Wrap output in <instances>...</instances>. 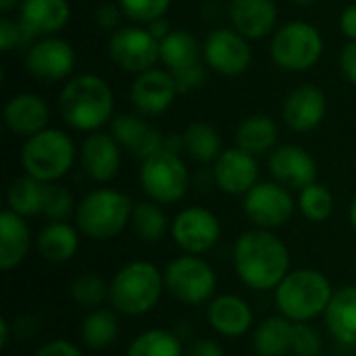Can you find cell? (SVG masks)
I'll use <instances>...</instances> for the list:
<instances>
[{
	"label": "cell",
	"instance_id": "obj_20",
	"mask_svg": "<svg viewBox=\"0 0 356 356\" xmlns=\"http://www.w3.org/2000/svg\"><path fill=\"white\" fill-rule=\"evenodd\" d=\"M284 121L292 131L309 134L317 129L327 115L325 92L313 83H302L294 88L284 102Z\"/></svg>",
	"mask_w": 356,
	"mask_h": 356
},
{
	"label": "cell",
	"instance_id": "obj_37",
	"mask_svg": "<svg viewBox=\"0 0 356 356\" xmlns=\"http://www.w3.org/2000/svg\"><path fill=\"white\" fill-rule=\"evenodd\" d=\"M108 288H111V284H106L100 275L83 273L73 280L71 298L75 305H79L88 311H94V309H100L104 300H108Z\"/></svg>",
	"mask_w": 356,
	"mask_h": 356
},
{
	"label": "cell",
	"instance_id": "obj_25",
	"mask_svg": "<svg viewBox=\"0 0 356 356\" xmlns=\"http://www.w3.org/2000/svg\"><path fill=\"white\" fill-rule=\"evenodd\" d=\"M31 250V229L25 217L4 209L0 215V269H17Z\"/></svg>",
	"mask_w": 356,
	"mask_h": 356
},
{
	"label": "cell",
	"instance_id": "obj_3",
	"mask_svg": "<svg viewBox=\"0 0 356 356\" xmlns=\"http://www.w3.org/2000/svg\"><path fill=\"white\" fill-rule=\"evenodd\" d=\"M334 292L327 275L309 267L290 271L273 290L280 315L292 323H311L313 319L323 317Z\"/></svg>",
	"mask_w": 356,
	"mask_h": 356
},
{
	"label": "cell",
	"instance_id": "obj_34",
	"mask_svg": "<svg viewBox=\"0 0 356 356\" xmlns=\"http://www.w3.org/2000/svg\"><path fill=\"white\" fill-rule=\"evenodd\" d=\"M131 227L142 242H150V244L163 240L165 234L171 232V223L167 219V213L163 211L161 204H156L152 200H144V202H138L134 207Z\"/></svg>",
	"mask_w": 356,
	"mask_h": 356
},
{
	"label": "cell",
	"instance_id": "obj_26",
	"mask_svg": "<svg viewBox=\"0 0 356 356\" xmlns=\"http://www.w3.org/2000/svg\"><path fill=\"white\" fill-rule=\"evenodd\" d=\"M35 250L44 261L63 265L79 250V229L67 221H50L40 229L35 238Z\"/></svg>",
	"mask_w": 356,
	"mask_h": 356
},
{
	"label": "cell",
	"instance_id": "obj_44",
	"mask_svg": "<svg viewBox=\"0 0 356 356\" xmlns=\"http://www.w3.org/2000/svg\"><path fill=\"white\" fill-rule=\"evenodd\" d=\"M33 356H83L81 348L69 340H50L44 346H40Z\"/></svg>",
	"mask_w": 356,
	"mask_h": 356
},
{
	"label": "cell",
	"instance_id": "obj_1",
	"mask_svg": "<svg viewBox=\"0 0 356 356\" xmlns=\"http://www.w3.org/2000/svg\"><path fill=\"white\" fill-rule=\"evenodd\" d=\"M234 269L246 288L275 290L290 273V250L275 232L252 227L234 244Z\"/></svg>",
	"mask_w": 356,
	"mask_h": 356
},
{
	"label": "cell",
	"instance_id": "obj_49",
	"mask_svg": "<svg viewBox=\"0 0 356 356\" xmlns=\"http://www.w3.org/2000/svg\"><path fill=\"white\" fill-rule=\"evenodd\" d=\"M10 321L8 319H2L0 321V348L4 350L6 346H8V342H10Z\"/></svg>",
	"mask_w": 356,
	"mask_h": 356
},
{
	"label": "cell",
	"instance_id": "obj_5",
	"mask_svg": "<svg viewBox=\"0 0 356 356\" xmlns=\"http://www.w3.org/2000/svg\"><path fill=\"white\" fill-rule=\"evenodd\" d=\"M134 202L115 188H96L88 192L75 209V227L90 240L108 242L131 225Z\"/></svg>",
	"mask_w": 356,
	"mask_h": 356
},
{
	"label": "cell",
	"instance_id": "obj_50",
	"mask_svg": "<svg viewBox=\"0 0 356 356\" xmlns=\"http://www.w3.org/2000/svg\"><path fill=\"white\" fill-rule=\"evenodd\" d=\"M21 2H23V0H0V10H2V15H8L10 10L19 8Z\"/></svg>",
	"mask_w": 356,
	"mask_h": 356
},
{
	"label": "cell",
	"instance_id": "obj_14",
	"mask_svg": "<svg viewBox=\"0 0 356 356\" xmlns=\"http://www.w3.org/2000/svg\"><path fill=\"white\" fill-rule=\"evenodd\" d=\"M75 67V50L73 46L58 38H40L25 50V69L31 77L56 83L67 79Z\"/></svg>",
	"mask_w": 356,
	"mask_h": 356
},
{
	"label": "cell",
	"instance_id": "obj_36",
	"mask_svg": "<svg viewBox=\"0 0 356 356\" xmlns=\"http://www.w3.org/2000/svg\"><path fill=\"white\" fill-rule=\"evenodd\" d=\"M296 204H298L305 219H309L313 223H323L334 215L336 200H334V194L327 186L315 181V184L307 186L305 190H300Z\"/></svg>",
	"mask_w": 356,
	"mask_h": 356
},
{
	"label": "cell",
	"instance_id": "obj_46",
	"mask_svg": "<svg viewBox=\"0 0 356 356\" xmlns=\"http://www.w3.org/2000/svg\"><path fill=\"white\" fill-rule=\"evenodd\" d=\"M340 69L346 75V79L353 86H356V40L348 42L342 48V52H340Z\"/></svg>",
	"mask_w": 356,
	"mask_h": 356
},
{
	"label": "cell",
	"instance_id": "obj_51",
	"mask_svg": "<svg viewBox=\"0 0 356 356\" xmlns=\"http://www.w3.org/2000/svg\"><path fill=\"white\" fill-rule=\"evenodd\" d=\"M348 219H350V225H353V229L356 232V196H355V200L350 202V209H348Z\"/></svg>",
	"mask_w": 356,
	"mask_h": 356
},
{
	"label": "cell",
	"instance_id": "obj_47",
	"mask_svg": "<svg viewBox=\"0 0 356 356\" xmlns=\"http://www.w3.org/2000/svg\"><path fill=\"white\" fill-rule=\"evenodd\" d=\"M340 29L342 33L348 38V42H355L356 40V2L348 4L342 15H340Z\"/></svg>",
	"mask_w": 356,
	"mask_h": 356
},
{
	"label": "cell",
	"instance_id": "obj_21",
	"mask_svg": "<svg viewBox=\"0 0 356 356\" xmlns=\"http://www.w3.org/2000/svg\"><path fill=\"white\" fill-rule=\"evenodd\" d=\"M2 119L10 134L27 140V138L48 129L50 108L42 96H38L33 92H21V94H15L4 104Z\"/></svg>",
	"mask_w": 356,
	"mask_h": 356
},
{
	"label": "cell",
	"instance_id": "obj_10",
	"mask_svg": "<svg viewBox=\"0 0 356 356\" xmlns=\"http://www.w3.org/2000/svg\"><path fill=\"white\" fill-rule=\"evenodd\" d=\"M242 209L246 219L252 227L275 232L284 227L294 211L296 200L292 198L290 190L277 181H259L242 200Z\"/></svg>",
	"mask_w": 356,
	"mask_h": 356
},
{
	"label": "cell",
	"instance_id": "obj_38",
	"mask_svg": "<svg viewBox=\"0 0 356 356\" xmlns=\"http://www.w3.org/2000/svg\"><path fill=\"white\" fill-rule=\"evenodd\" d=\"M77 204L67 186L60 181L44 184V200H42V215L48 221H67L69 215H75Z\"/></svg>",
	"mask_w": 356,
	"mask_h": 356
},
{
	"label": "cell",
	"instance_id": "obj_4",
	"mask_svg": "<svg viewBox=\"0 0 356 356\" xmlns=\"http://www.w3.org/2000/svg\"><path fill=\"white\" fill-rule=\"evenodd\" d=\"M108 284L113 311L125 317H142L159 305L165 290V275L150 261H131Z\"/></svg>",
	"mask_w": 356,
	"mask_h": 356
},
{
	"label": "cell",
	"instance_id": "obj_22",
	"mask_svg": "<svg viewBox=\"0 0 356 356\" xmlns=\"http://www.w3.org/2000/svg\"><path fill=\"white\" fill-rule=\"evenodd\" d=\"M207 321L211 330L223 338H242L250 332L254 313L244 298L236 294H221L209 302Z\"/></svg>",
	"mask_w": 356,
	"mask_h": 356
},
{
	"label": "cell",
	"instance_id": "obj_39",
	"mask_svg": "<svg viewBox=\"0 0 356 356\" xmlns=\"http://www.w3.org/2000/svg\"><path fill=\"white\" fill-rule=\"evenodd\" d=\"M117 4L121 6L125 17L148 25V23L165 17V13L171 6V0H117Z\"/></svg>",
	"mask_w": 356,
	"mask_h": 356
},
{
	"label": "cell",
	"instance_id": "obj_45",
	"mask_svg": "<svg viewBox=\"0 0 356 356\" xmlns=\"http://www.w3.org/2000/svg\"><path fill=\"white\" fill-rule=\"evenodd\" d=\"M186 356H225V350L217 340L202 338V340H196L190 344V348L186 350Z\"/></svg>",
	"mask_w": 356,
	"mask_h": 356
},
{
	"label": "cell",
	"instance_id": "obj_41",
	"mask_svg": "<svg viewBox=\"0 0 356 356\" xmlns=\"http://www.w3.org/2000/svg\"><path fill=\"white\" fill-rule=\"evenodd\" d=\"M323 348V340L319 332L311 323H294L292 332V355L294 356H319Z\"/></svg>",
	"mask_w": 356,
	"mask_h": 356
},
{
	"label": "cell",
	"instance_id": "obj_8",
	"mask_svg": "<svg viewBox=\"0 0 356 356\" xmlns=\"http://www.w3.org/2000/svg\"><path fill=\"white\" fill-rule=\"evenodd\" d=\"M140 186L148 200L165 207L184 200L190 188V173L184 159L175 152L161 150L140 165Z\"/></svg>",
	"mask_w": 356,
	"mask_h": 356
},
{
	"label": "cell",
	"instance_id": "obj_19",
	"mask_svg": "<svg viewBox=\"0 0 356 356\" xmlns=\"http://www.w3.org/2000/svg\"><path fill=\"white\" fill-rule=\"evenodd\" d=\"M79 163L83 173L96 184H108L121 169V146L106 131L88 134L79 150Z\"/></svg>",
	"mask_w": 356,
	"mask_h": 356
},
{
	"label": "cell",
	"instance_id": "obj_6",
	"mask_svg": "<svg viewBox=\"0 0 356 356\" xmlns=\"http://www.w3.org/2000/svg\"><path fill=\"white\" fill-rule=\"evenodd\" d=\"M75 163V144L63 131L48 127L25 140L21 148L23 171L42 184L60 181Z\"/></svg>",
	"mask_w": 356,
	"mask_h": 356
},
{
	"label": "cell",
	"instance_id": "obj_31",
	"mask_svg": "<svg viewBox=\"0 0 356 356\" xmlns=\"http://www.w3.org/2000/svg\"><path fill=\"white\" fill-rule=\"evenodd\" d=\"M117 336H119V319L115 311L102 307L94 309L79 323V340L90 350L108 348L117 340Z\"/></svg>",
	"mask_w": 356,
	"mask_h": 356
},
{
	"label": "cell",
	"instance_id": "obj_32",
	"mask_svg": "<svg viewBox=\"0 0 356 356\" xmlns=\"http://www.w3.org/2000/svg\"><path fill=\"white\" fill-rule=\"evenodd\" d=\"M184 150L202 165H211L215 163L221 152H223V144H221V136L219 131L204 121H194L186 127L184 131Z\"/></svg>",
	"mask_w": 356,
	"mask_h": 356
},
{
	"label": "cell",
	"instance_id": "obj_30",
	"mask_svg": "<svg viewBox=\"0 0 356 356\" xmlns=\"http://www.w3.org/2000/svg\"><path fill=\"white\" fill-rule=\"evenodd\" d=\"M292 332L294 323L282 315L267 317L265 321H261L252 338L257 356L292 355Z\"/></svg>",
	"mask_w": 356,
	"mask_h": 356
},
{
	"label": "cell",
	"instance_id": "obj_23",
	"mask_svg": "<svg viewBox=\"0 0 356 356\" xmlns=\"http://www.w3.org/2000/svg\"><path fill=\"white\" fill-rule=\"evenodd\" d=\"M71 19L69 0H23L19 21L33 38H50L67 27Z\"/></svg>",
	"mask_w": 356,
	"mask_h": 356
},
{
	"label": "cell",
	"instance_id": "obj_9",
	"mask_svg": "<svg viewBox=\"0 0 356 356\" xmlns=\"http://www.w3.org/2000/svg\"><path fill=\"white\" fill-rule=\"evenodd\" d=\"M169 294L190 307L211 302L217 290L215 269L198 254L175 257L163 271Z\"/></svg>",
	"mask_w": 356,
	"mask_h": 356
},
{
	"label": "cell",
	"instance_id": "obj_48",
	"mask_svg": "<svg viewBox=\"0 0 356 356\" xmlns=\"http://www.w3.org/2000/svg\"><path fill=\"white\" fill-rule=\"evenodd\" d=\"M146 29H148V31H150L159 42H161V40H165V38L173 31V29H171V23H169L165 17H161V19H156V21L148 23V27H146Z\"/></svg>",
	"mask_w": 356,
	"mask_h": 356
},
{
	"label": "cell",
	"instance_id": "obj_17",
	"mask_svg": "<svg viewBox=\"0 0 356 356\" xmlns=\"http://www.w3.org/2000/svg\"><path fill=\"white\" fill-rule=\"evenodd\" d=\"M111 134L119 142V146L138 161L150 159L165 146V136L154 125H150V121H146V117L140 113L115 115L111 121Z\"/></svg>",
	"mask_w": 356,
	"mask_h": 356
},
{
	"label": "cell",
	"instance_id": "obj_33",
	"mask_svg": "<svg viewBox=\"0 0 356 356\" xmlns=\"http://www.w3.org/2000/svg\"><path fill=\"white\" fill-rule=\"evenodd\" d=\"M42 200H44V184L31 175H21L13 179L6 192L8 211L21 217H35L42 215Z\"/></svg>",
	"mask_w": 356,
	"mask_h": 356
},
{
	"label": "cell",
	"instance_id": "obj_13",
	"mask_svg": "<svg viewBox=\"0 0 356 356\" xmlns=\"http://www.w3.org/2000/svg\"><path fill=\"white\" fill-rule=\"evenodd\" d=\"M204 63L225 77H238L248 71L252 63V50L248 38L236 29H215L202 44Z\"/></svg>",
	"mask_w": 356,
	"mask_h": 356
},
{
	"label": "cell",
	"instance_id": "obj_2",
	"mask_svg": "<svg viewBox=\"0 0 356 356\" xmlns=\"http://www.w3.org/2000/svg\"><path fill=\"white\" fill-rule=\"evenodd\" d=\"M63 121L77 131H100L115 117V96L111 86L94 73L69 79L58 94Z\"/></svg>",
	"mask_w": 356,
	"mask_h": 356
},
{
	"label": "cell",
	"instance_id": "obj_7",
	"mask_svg": "<svg viewBox=\"0 0 356 356\" xmlns=\"http://www.w3.org/2000/svg\"><path fill=\"white\" fill-rule=\"evenodd\" d=\"M271 60L290 73L313 69L323 54L321 31L309 21H290L282 25L271 40Z\"/></svg>",
	"mask_w": 356,
	"mask_h": 356
},
{
	"label": "cell",
	"instance_id": "obj_29",
	"mask_svg": "<svg viewBox=\"0 0 356 356\" xmlns=\"http://www.w3.org/2000/svg\"><path fill=\"white\" fill-rule=\"evenodd\" d=\"M280 129L267 115H252L244 119L236 131V146L250 152L252 156L273 152L277 148Z\"/></svg>",
	"mask_w": 356,
	"mask_h": 356
},
{
	"label": "cell",
	"instance_id": "obj_42",
	"mask_svg": "<svg viewBox=\"0 0 356 356\" xmlns=\"http://www.w3.org/2000/svg\"><path fill=\"white\" fill-rule=\"evenodd\" d=\"M171 73V71H169ZM175 83H177V90L179 94H186L190 90H196L198 86H202L204 77H207V71H204V65L198 63V65H192V67H186L181 71H175L171 73Z\"/></svg>",
	"mask_w": 356,
	"mask_h": 356
},
{
	"label": "cell",
	"instance_id": "obj_11",
	"mask_svg": "<svg viewBox=\"0 0 356 356\" xmlns=\"http://www.w3.org/2000/svg\"><path fill=\"white\" fill-rule=\"evenodd\" d=\"M111 60L127 73H144L161 60L159 40L144 27H119L108 38Z\"/></svg>",
	"mask_w": 356,
	"mask_h": 356
},
{
	"label": "cell",
	"instance_id": "obj_18",
	"mask_svg": "<svg viewBox=\"0 0 356 356\" xmlns=\"http://www.w3.org/2000/svg\"><path fill=\"white\" fill-rule=\"evenodd\" d=\"M213 179L217 188L229 196H246L259 184L257 156L242 148H225L213 163Z\"/></svg>",
	"mask_w": 356,
	"mask_h": 356
},
{
	"label": "cell",
	"instance_id": "obj_27",
	"mask_svg": "<svg viewBox=\"0 0 356 356\" xmlns=\"http://www.w3.org/2000/svg\"><path fill=\"white\" fill-rule=\"evenodd\" d=\"M327 332L344 346H356V286H344L334 292V298L323 315Z\"/></svg>",
	"mask_w": 356,
	"mask_h": 356
},
{
	"label": "cell",
	"instance_id": "obj_15",
	"mask_svg": "<svg viewBox=\"0 0 356 356\" xmlns=\"http://www.w3.org/2000/svg\"><path fill=\"white\" fill-rule=\"evenodd\" d=\"M179 96L177 83L167 69H150L136 75L129 88V100L134 108L144 117L163 115Z\"/></svg>",
	"mask_w": 356,
	"mask_h": 356
},
{
	"label": "cell",
	"instance_id": "obj_43",
	"mask_svg": "<svg viewBox=\"0 0 356 356\" xmlns=\"http://www.w3.org/2000/svg\"><path fill=\"white\" fill-rule=\"evenodd\" d=\"M121 15H123V10H121L119 4H115V2H102V4H98L96 10H94V21H96L102 29L115 31L117 25H119V21H121Z\"/></svg>",
	"mask_w": 356,
	"mask_h": 356
},
{
	"label": "cell",
	"instance_id": "obj_24",
	"mask_svg": "<svg viewBox=\"0 0 356 356\" xmlns=\"http://www.w3.org/2000/svg\"><path fill=\"white\" fill-rule=\"evenodd\" d=\"M229 19L238 33L248 40H261L277 23V4L275 0H232Z\"/></svg>",
	"mask_w": 356,
	"mask_h": 356
},
{
	"label": "cell",
	"instance_id": "obj_35",
	"mask_svg": "<svg viewBox=\"0 0 356 356\" xmlns=\"http://www.w3.org/2000/svg\"><path fill=\"white\" fill-rule=\"evenodd\" d=\"M125 356H186V353L175 334L154 327L136 336Z\"/></svg>",
	"mask_w": 356,
	"mask_h": 356
},
{
	"label": "cell",
	"instance_id": "obj_16",
	"mask_svg": "<svg viewBox=\"0 0 356 356\" xmlns=\"http://www.w3.org/2000/svg\"><path fill=\"white\" fill-rule=\"evenodd\" d=\"M267 165L273 181L282 184L288 190H298V192L315 184L319 173L315 156L296 144L277 146L273 152H269Z\"/></svg>",
	"mask_w": 356,
	"mask_h": 356
},
{
	"label": "cell",
	"instance_id": "obj_28",
	"mask_svg": "<svg viewBox=\"0 0 356 356\" xmlns=\"http://www.w3.org/2000/svg\"><path fill=\"white\" fill-rule=\"evenodd\" d=\"M161 63L167 71L175 73L186 67L198 65L202 56V46L196 35L188 29H173L165 40L159 42Z\"/></svg>",
	"mask_w": 356,
	"mask_h": 356
},
{
	"label": "cell",
	"instance_id": "obj_40",
	"mask_svg": "<svg viewBox=\"0 0 356 356\" xmlns=\"http://www.w3.org/2000/svg\"><path fill=\"white\" fill-rule=\"evenodd\" d=\"M35 42V38L21 25L19 19H10L4 15L0 19V50L10 52L15 48H29Z\"/></svg>",
	"mask_w": 356,
	"mask_h": 356
},
{
	"label": "cell",
	"instance_id": "obj_52",
	"mask_svg": "<svg viewBox=\"0 0 356 356\" xmlns=\"http://www.w3.org/2000/svg\"><path fill=\"white\" fill-rule=\"evenodd\" d=\"M292 2H296V4H300V6H309V4H315L317 0H292Z\"/></svg>",
	"mask_w": 356,
	"mask_h": 356
},
{
	"label": "cell",
	"instance_id": "obj_12",
	"mask_svg": "<svg viewBox=\"0 0 356 356\" xmlns=\"http://www.w3.org/2000/svg\"><path fill=\"white\" fill-rule=\"evenodd\" d=\"M171 238L184 254H204L221 238L219 217L204 207H186L171 221Z\"/></svg>",
	"mask_w": 356,
	"mask_h": 356
}]
</instances>
